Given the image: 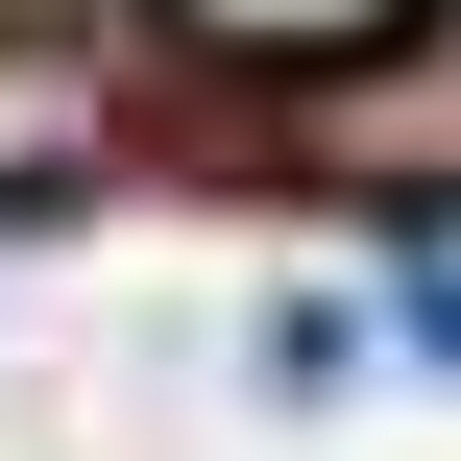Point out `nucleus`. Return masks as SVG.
Segmentation results:
<instances>
[{
    "label": "nucleus",
    "mask_w": 461,
    "mask_h": 461,
    "mask_svg": "<svg viewBox=\"0 0 461 461\" xmlns=\"http://www.w3.org/2000/svg\"><path fill=\"white\" fill-rule=\"evenodd\" d=\"M194 49H267V73H340V49H389L413 0H170Z\"/></svg>",
    "instance_id": "f257e3e1"
}]
</instances>
